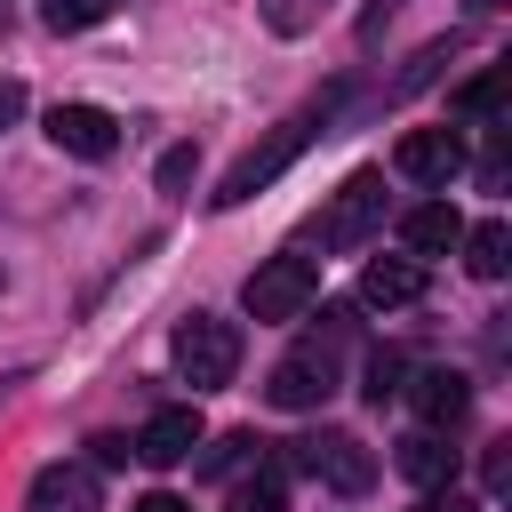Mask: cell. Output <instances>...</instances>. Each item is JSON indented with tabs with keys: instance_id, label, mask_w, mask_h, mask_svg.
Segmentation results:
<instances>
[{
	"instance_id": "6da1fadb",
	"label": "cell",
	"mask_w": 512,
	"mask_h": 512,
	"mask_svg": "<svg viewBox=\"0 0 512 512\" xmlns=\"http://www.w3.org/2000/svg\"><path fill=\"white\" fill-rule=\"evenodd\" d=\"M328 112H336V96H320L312 112H296V120H280V128H272L264 144H248V152H240V160H232V168L216 176V192H208V208L224 216V208H248V200H256L264 184H280V176H288V168L304 160V144L320 136V120H328Z\"/></svg>"
},
{
	"instance_id": "7a4b0ae2",
	"label": "cell",
	"mask_w": 512,
	"mask_h": 512,
	"mask_svg": "<svg viewBox=\"0 0 512 512\" xmlns=\"http://www.w3.org/2000/svg\"><path fill=\"white\" fill-rule=\"evenodd\" d=\"M168 352H176V376H184L192 392H216V384L240 376V328L216 320V312H184L176 336H168Z\"/></svg>"
},
{
	"instance_id": "3957f363",
	"label": "cell",
	"mask_w": 512,
	"mask_h": 512,
	"mask_svg": "<svg viewBox=\"0 0 512 512\" xmlns=\"http://www.w3.org/2000/svg\"><path fill=\"white\" fill-rule=\"evenodd\" d=\"M320 320H328V336H312L304 352H288V360L272 368V384H264V400L288 408V416H304V408H320V400L336 392V336H344L352 312H320Z\"/></svg>"
},
{
	"instance_id": "277c9868",
	"label": "cell",
	"mask_w": 512,
	"mask_h": 512,
	"mask_svg": "<svg viewBox=\"0 0 512 512\" xmlns=\"http://www.w3.org/2000/svg\"><path fill=\"white\" fill-rule=\"evenodd\" d=\"M312 296H320V264L312 256H264L248 272V288H240L248 320H304Z\"/></svg>"
},
{
	"instance_id": "5b68a950",
	"label": "cell",
	"mask_w": 512,
	"mask_h": 512,
	"mask_svg": "<svg viewBox=\"0 0 512 512\" xmlns=\"http://www.w3.org/2000/svg\"><path fill=\"white\" fill-rule=\"evenodd\" d=\"M376 224H384V176L376 168H352L336 184V200L320 208V248H360Z\"/></svg>"
},
{
	"instance_id": "8992f818",
	"label": "cell",
	"mask_w": 512,
	"mask_h": 512,
	"mask_svg": "<svg viewBox=\"0 0 512 512\" xmlns=\"http://www.w3.org/2000/svg\"><path fill=\"white\" fill-rule=\"evenodd\" d=\"M296 464H304L312 480H328L336 496H360V488L376 480V456H368V440H352V432H320V440H304Z\"/></svg>"
},
{
	"instance_id": "52a82bcc",
	"label": "cell",
	"mask_w": 512,
	"mask_h": 512,
	"mask_svg": "<svg viewBox=\"0 0 512 512\" xmlns=\"http://www.w3.org/2000/svg\"><path fill=\"white\" fill-rule=\"evenodd\" d=\"M48 144L72 152V160H112L120 152V120L104 104H56L48 112Z\"/></svg>"
},
{
	"instance_id": "ba28073f",
	"label": "cell",
	"mask_w": 512,
	"mask_h": 512,
	"mask_svg": "<svg viewBox=\"0 0 512 512\" xmlns=\"http://www.w3.org/2000/svg\"><path fill=\"white\" fill-rule=\"evenodd\" d=\"M192 448H200V408H152V416H144V432L128 440V456H136V464H152V472L184 464Z\"/></svg>"
},
{
	"instance_id": "9c48e42d",
	"label": "cell",
	"mask_w": 512,
	"mask_h": 512,
	"mask_svg": "<svg viewBox=\"0 0 512 512\" xmlns=\"http://www.w3.org/2000/svg\"><path fill=\"white\" fill-rule=\"evenodd\" d=\"M392 168H400L408 184H448V176L464 168V136H456V128H408L400 152H392Z\"/></svg>"
},
{
	"instance_id": "30bf717a",
	"label": "cell",
	"mask_w": 512,
	"mask_h": 512,
	"mask_svg": "<svg viewBox=\"0 0 512 512\" xmlns=\"http://www.w3.org/2000/svg\"><path fill=\"white\" fill-rule=\"evenodd\" d=\"M408 400H416L424 432H448V424H464V408H472V376H464V368H416Z\"/></svg>"
},
{
	"instance_id": "8fae6325",
	"label": "cell",
	"mask_w": 512,
	"mask_h": 512,
	"mask_svg": "<svg viewBox=\"0 0 512 512\" xmlns=\"http://www.w3.org/2000/svg\"><path fill=\"white\" fill-rule=\"evenodd\" d=\"M32 512H96V464H48V472H32Z\"/></svg>"
},
{
	"instance_id": "7c38bea8",
	"label": "cell",
	"mask_w": 512,
	"mask_h": 512,
	"mask_svg": "<svg viewBox=\"0 0 512 512\" xmlns=\"http://www.w3.org/2000/svg\"><path fill=\"white\" fill-rule=\"evenodd\" d=\"M416 296H424V264H408V256H376V264L360 272V304H376V312L416 304Z\"/></svg>"
},
{
	"instance_id": "4fadbf2b",
	"label": "cell",
	"mask_w": 512,
	"mask_h": 512,
	"mask_svg": "<svg viewBox=\"0 0 512 512\" xmlns=\"http://www.w3.org/2000/svg\"><path fill=\"white\" fill-rule=\"evenodd\" d=\"M400 240H408L416 256H448V248L464 240V216H456L448 200H424V208H408V216H400Z\"/></svg>"
},
{
	"instance_id": "5bb4252c",
	"label": "cell",
	"mask_w": 512,
	"mask_h": 512,
	"mask_svg": "<svg viewBox=\"0 0 512 512\" xmlns=\"http://www.w3.org/2000/svg\"><path fill=\"white\" fill-rule=\"evenodd\" d=\"M456 248H464V264H472V280H504V272H512V224H504V216H488V224H472V232H464Z\"/></svg>"
},
{
	"instance_id": "9a60e30c",
	"label": "cell",
	"mask_w": 512,
	"mask_h": 512,
	"mask_svg": "<svg viewBox=\"0 0 512 512\" xmlns=\"http://www.w3.org/2000/svg\"><path fill=\"white\" fill-rule=\"evenodd\" d=\"M400 472H408L416 488H440V480H456V448H448L440 432H408V440H400Z\"/></svg>"
},
{
	"instance_id": "2e32d148",
	"label": "cell",
	"mask_w": 512,
	"mask_h": 512,
	"mask_svg": "<svg viewBox=\"0 0 512 512\" xmlns=\"http://www.w3.org/2000/svg\"><path fill=\"white\" fill-rule=\"evenodd\" d=\"M504 96H512V64H488V72H472L448 104H456V120H496V112H504Z\"/></svg>"
},
{
	"instance_id": "e0dca14e",
	"label": "cell",
	"mask_w": 512,
	"mask_h": 512,
	"mask_svg": "<svg viewBox=\"0 0 512 512\" xmlns=\"http://www.w3.org/2000/svg\"><path fill=\"white\" fill-rule=\"evenodd\" d=\"M328 8H336V0H264V24H272L280 40H304V32H312Z\"/></svg>"
},
{
	"instance_id": "ac0fdd59",
	"label": "cell",
	"mask_w": 512,
	"mask_h": 512,
	"mask_svg": "<svg viewBox=\"0 0 512 512\" xmlns=\"http://www.w3.org/2000/svg\"><path fill=\"white\" fill-rule=\"evenodd\" d=\"M104 16H112V0H40V24L48 32H88Z\"/></svg>"
},
{
	"instance_id": "d6986e66",
	"label": "cell",
	"mask_w": 512,
	"mask_h": 512,
	"mask_svg": "<svg viewBox=\"0 0 512 512\" xmlns=\"http://www.w3.org/2000/svg\"><path fill=\"white\" fill-rule=\"evenodd\" d=\"M256 448H264V440H256V432H224V440H216V448H208V456H200V472H208V480H224V472H240V464H248V456H256Z\"/></svg>"
},
{
	"instance_id": "ffe728a7",
	"label": "cell",
	"mask_w": 512,
	"mask_h": 512,
	"mask_svg": "<svg viewBox=\"0 0 512 512\" xmlns=\"http://www.w3.org/2000/svg\"><path fill=\"white\" fill-rule=\"evenodd\" d=\"M280 496H288V472H280V464H264V472L240 488V512H280Z\"/></svg>"
},
{
	"instance_id": "44dd1931",
	"label": "cell",
	"mask_w": 512,
	"mask_h": 512,
	"mask_svg": "<svg viewBox=\"0 0 512 512\" xmlns=\"http://www.w3.org/2000/svg\"><path fill=\"white\" fill-rule=\"evenodd\" d=\"M440 64H448V40H432V48H416V64L392 80V96H416L424 80H440Z\"/></svg>"
},
{
	"instance_id": "7402d4cb",
	"label": "cell",
	"mask_w": 512,
	"mask_h": 512,
	"mask_svg": "<svg viewBox=\"0 0 512 512\" xmlns=\"http://www.w3.org/2000/svg\"><path fill=\"white\" fill-rule=\"evenodd\" d=\"M400 376H408V360H400V352H376V360H368V384H360V392H368V400L384 408V400L400 392Z\"/></svg>"
},
{
	"instance_id": "603a6c76",
	"label": "cell",
	"mask_w": 512,
	"mask_h": 512,
	"mask_svg": "<svg viewBox=\"0 0 512 512\" xmlns=\"http://www.w3.org/2000/svg\"><path fill=\"white\" fill-rule=\"evenodd\" d=\"M192 168H200V152H192V144H168L152 176H160V192H184V184H192Z\"/></svg>"
},
{
	"instance_id": "cb8c5ba5",
	"label": "cell",
	"mask_w": 512,
	"mask_h": 512,
	"mask_svg": "<svg viewBox=\"0 0 512 512\" xmlns=\"http://www.w3.org/2000/svg\"><path fill=\"white\" fill-rule=\"evenodd\" d=\"M480 488H488V496H504V488H512V440H496V448L480 456Z\"/></svg>"
},
{
	"instance_id": "d4e9b609",
	"label": "cell",
	"mask_w": 512,
	"mask_h": 512,
	"mask_svg": "<svg viewBox=\"0 0 512 512\" xmlns=\"http://www.w3.org/2000/svg\"><path fill=\"white\" fill-rule=\"evenodd\" d=\"M24 120V80H0V128Z\"/></svg>"
},
{
	"instance_id": "484cf974",
	"label": "cell",
	"mask_w": 512,
	"mask_h": 512,
	"mask_svg": "<svg viewBox=\"0 0 512 512\" xmlns=\"http://www.w3.org/2000/svg\"><path fill=\"white\" fill-rule=\"evenodd\" d=\"M480 184H488V192H496V184H504V136H496V144H488V160H480Z\"/></svg>"
},
{
	"instance_id": "4316f807",
	"label": "cell",
	"mask_w": 512,
	"mask_h": 512,
	"mask_svg": "<svg viewBox=\"0 0 512 512\" xmlns=\"http://www.w3.org/2000/svg\"><path fill=\"white\" fill-rule=\"evenodd\" d=\"M392 8H400V0H376V8H368V16H360V40H376V32H384V24H392Z\"/></svg>"
},
{
	"instance_id": "83f0119b",
	"label": "cell",
	"mask_w": 512,
	"mask_h": 512,
	"mask_svg": "<svg viewBox=\"0 0 512 512\" xmlns=\"http://www.w3.org/2000/svg\"><path fill=\"white\" fill-rule=\"evenodd\" d=\"M136 512H184V504H176V496H144Z\"/></svg>"
},
{
	"instance_id": "f1b7e54d",
	"label": "cell",
	"mask_w": 512,
	"mask_h": 512,
	"mask_svg": "<svg viewBox=\"0 0 512 512\" xmlns=\"http://www.w3.org/2000/svg\"><path fill=\"white\" fill-rule=\"evenodd\" d=\"M0 32H8V0H0Z\"/></svg>"
},
{
	"instance_id": "f546056e",
	"label": "cell",
	"mask_w": 512,
	"mask_h": 512,
	"mask_svg": "<svg viewBox=\"0 0 512 512\" xmlns=\"http://www.w3.org/2000/svg\"><path fill=\"white\" fill-rule=\"evenodd\" d=\"M0 400H8V384H0Z\"/></svg>"
},
{
	"instance_id": "4dcf8cb0",
	"label": "cell",
	"mask_w": 512,
	"mask_h": 512,
	"mask_svg": "<svg viewBox=\"0 0 512 512\" xmlns=\"http://www.w3.org/2000/svg\"><path fill=\"white\" fill-rule=\"evenodd\" d=\"M0 288H8V272H0Z\"/></svg>"
}]
</instances>
